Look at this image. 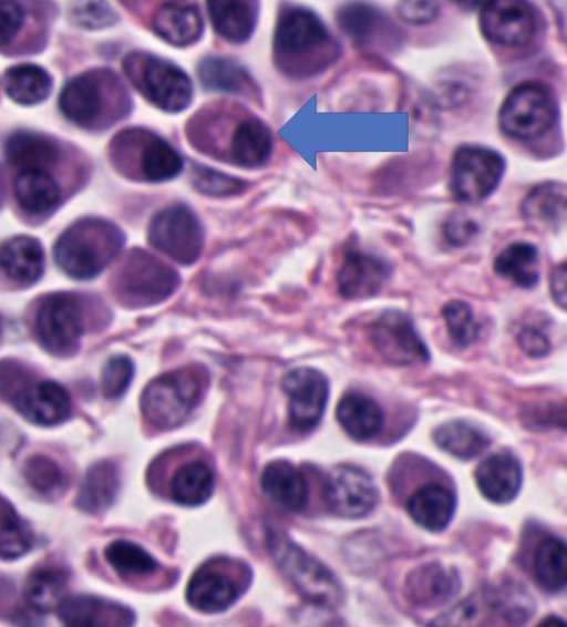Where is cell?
<instances>
[{
    "instance_id": "obj_1",
    "label": "cell",
    "mask_w": 567,
    "mask_h": 627,
    "mask_svg": "<svg viewBox=\"0 0 567 627\" xmlns=\"http://www.w3.org/2000/svg\"><path fill=\"white\" fill-rule=\"evenodd\" d=\"M185 135L198 153L243 169L264 167L274 151L269 125L231 100H216L199 107L186 122Z\"/></svg>"
},
{
    "instance_id": "obj_2",
    "label": "cell",
    "mask_w": 567,
    "mask_h": 627,
    "mask_svg": "<svg viewBox=\"0 0 567 627\" xmlns=\"http://www.w3.org/2000/svg\"><path fill=\"white\" fill-rule=\"evenodd\" d=\"M340 55V45L323 20L311 9L284 3L277 12L271 59L275 68L295 80L322 73Z\"/></svg>"
},
{
    "instance_id": "obj_3",
    "label": "cell",
    "mask_w": 567,
    "mask_h": 627,
    "mask_svg": "<svg viewBox=\"0 0 567 627\" xmlns=\"http://www.w3.org/2000/svg\"><path fill=\"white\" fill-rule=\"evenodd\" d=\"M59 105L74 124L105 130L131 114L133 99L115 72L95 69L71 79L60 93Z\"/></svg>"
},
{
    "instance_id": "obj_4",
    "label": "cell",
    "mask_w": 567,
    "mask_h": 627,
    "mask_svg": "<svg viewBox=\"0 0 567 627\" xmlns=\"http://www.w3.org/2000/svg\"><path fill=\"white\" fill-rule=\"evenodd\" d=\"M109 157L122 176L144 184L169 182L185 166L181 153L165 137L143 126H130L114 135Z\"/></svg>"
},
{
    "instance_id": "obj_5",
    "label": "cell",
    "mask_w": 567,
    "mask_h": 627,
    "mask_svg": "<svg viewBox=\"0 0 567 627\" xmlns=\"http://www.w3.org/2000/svg\"><path fill=\"white\" fill-rule=\"evenodd\" d=\"M124 233L110 220L87 217L66 228L54 245L56 264L71 277L99 275L120 253Z\"/></svg>"
},
{
    "instance_id": "obj_6",
    "label": "cell",
    "mask_w": 567,
    "mask_h": 627,
    "mask_svg": "<svg viewBox=\"0 0 567 627\" xmlns=\"http://www.w3.org/2000/svg\"><path fill=\"white\" fill-rule=\"evenodd\" d=\"M122 70L137 93L162 112H183L193 101L192 79L184 69L164 56L133 50L123 58Z\"/></svg>"
},
{
    "instance_id": "obj_7",
    "label": "cell",
    "mask_w": 567,
    "mask_h": 627,
    "mask_svg": "<svg viewBox=\"0 0 567 627\" xmlns=\"http://www.w3.org/2000/svg\"><path fill=\"white\" fill-rule=\"evenodd\" d=\"M207 384V370L199 364L161 374L144 388L140 401L142 414L157 429H173L198 405Z\"/></svg>"
},
{
    "instance_id": "obj_8",
    "label": "cell",
    "mask_w": 567,
    "mask_h": 627,
    "mask_svg": "<svg viewBox=\"0 0 567 627\" xmlns=\"http://www.w3.org/2000/svg\"><path fill=\"white\" fill-rule=\"evenodd\" d=\"M267 543L279 569L307 600L330 608L342 602L343 590L333 573L285 533L269 528Z\"/></svg>"
},
{
    "instance_id": "obj_9",
    "label": "cell",
    "mask_w": 567,
    "mask_h": 627,
    "mask_svg": "<svg viewBox=\"0 0 567 627\" xmlns=\"http://www.w3.org/2000/svg\"><path fill=\"white\" fill-rule=\"evenodd\" d=\"M558 103L546 83L525 81L504 97L497 114L501 131L517 141H533L557 122Z\"/></svg>"
},
{
    "instance_id": "obj_10",
    "label": "cell",
    "mask_w": 567,
    "mask_h": 627,
    "mask_svg": "<svg viewBox=\"0 0 567 627\" xmlns=\"http://www.w3.org/2000/svg\"><path fill=\"white\" fill-rule=\"evenodd\" d=\"M505 160L494 148L480 144H462L453 152L447 187L461 203L486 199L498 186L505 172Z\"/></svg>"
},
{
    "instance_id": "obj_11",
    "label": "cell",
    "mask_w": 567,
    "mask_h": 627,
    "mask_svg": "<svg viewBox=\"0 0 567 627\" xmlns=\"http://www.w3.org/2000/svg\"><path fill=\"white\" fill-rule=\"evenodd\" d=\"M250 578V569L243 562L228 558L207 561L189 578L186 600L202 613L224 611L239 599Z\"/></svg>"
},
{
    "instance_id": "obj_12",
    "label": "cell",
    "mask_w": 567,
    "mask_h": 627,
    "mask_svg": "<svg viewBox=\"0 0 567 627\" xmlns=\"http://www.w3.org/2000/svg\"><path fill=\"white\" fill-rule=\"evenodd\" d=\"M179 281V275L168 264L136 248L127 254L121 266L116 289L126 304L145 307L168 298Z\"/></svg>"
},
{
    "instance_id": "obj_13",
    "label": "cell",
    "mask_w": 567,
    "mask_h": 627,
    "mask_svg": "<svg viewBox=\"0 0 567 627\" xmlns=\"http://www.w3.org/2000/svg\"><path fill=\"white\" fill-rule=\"evenodd\" d=\"M204 236L198 216L183 204L163 207L153 215L147 227L150 245L181 265L197 260Z\"/></svg>"
},
{
    "instance_id": "obj_14",
    "label": "cell",
    "mask_w": 567,
    "mask_h": 627,
    "mask_svg": "<svg viewBox=\"0 0 567 627\" xmlns=\"http://www.w3.org/2000/svg\"><path fill=\"white\" fill-rule=\"evenodd\" d=\"M478 27L489 43L507 49L528 47L538 35L536 8L520 0H493L481 6Z\"/></svg>"
},
{
    "instance_id": "obj_15",
    "label": "cell",
    "mask_w": 567,
    "mask_h": 627,
    "mask_svg": "<svg viewBox=\"0 0 567 627\" xmlns=\"http://www.w3.org/2000/svg\"><path fill=\"white\" fill-rule=\"evenodd\" d=\"M370 340L381 358L395 366L423 363L430 358L410 317L398 310L384 311L373 320Z\"/></svg>"
},
{
    "instance_id": "obj_16",
    "label": "cell",
    "mask_w": 567,
    "mask_h": 627,
    "mask_svg": "<svg viewBox=\"0 0 567 627\" xmlns=\"http://www.w3.org/2000/svg\"><path fill=\"white\" fill-rule=\"evenodd\" d=\"M323 498L333 514L344 518H360L375 507L379 495L367 472L353 465H339L326 476Z\"/></svg>"
},
{
    "instance_id": "obj_17",
    "label": "cell",
    "mask_w": 567,
    "mask_h": 627,
    "mask_svg": "<svg viewBox=\"0 0 567 627\" xmlns=\"http://www.w3.org/2000/svg\"><path fill=\"white\" fill-rule=\"evenodd\" d=\"M281 388L289 398L288 420L298 432H309L320 422L329 395L326 377L312 368H296L282 378Z\"/></svg>"
},
{
    "instance_id": "obj_18",
    "label": "cell",
    "mask_w": 567,
    "mask_h": 627,
    "mask_svg": "<svg viewBox=\"0 0 567 627\" xmlns=\"http://www.w3.org/2000/svg\"><path fill=\"white\" fill-rule=\"evenodd\" d=\"M35 332L50 352L71 353L82 332V315L76 300L63 294L47 297L37 311Z\"/></svg>"
},
{
    "instance_id": "obj_19",
    "label": "cell",
    "mask_w": 567,
    "mask_h": 627,
    "mask_svg": "<svg viewBox=\"0 0 567 627\" xmlns=\"http://www.w3.org/2000/svg\"><path fill=\"white\" fill-rule=\"evenodd\" d=\"M196 74L208 92L239 96L257 104L262 102L261 89L250 71L230 56L210 54L202 58Z\"/></svg>"
},
{
    "instance_id": "obj_20",
    "label": "cell",
    "mask_w": 567,
    "mask_h": 627,
    "mask_svg": "<svg viewBox=\"0 0 567 627\" xmlns=\"http://www.w3.org/2000/svg\"><path fill=\"white\" fill-rule=\"evenodd\" d=\"M391 275L386 260L355 246L344 250L338 273V289L347 299H361L377 294Z\"/></svg>"
},
{
    "instance_id": "obj_21",
    "label": "cell",
    "mask_w": 567,
    "mask_h": 627,
    "mask_svg": "<svg viewBox=\"0 0 567 627\" xmlns=\"http://www.w3.org/2000/svg\"><path fill=\"white\" fill-rule=\"evenodd\" d=\"M151 31L165 43L187 48L198 42L205 23L199 7L189 1H165L150 16Z\"/></svg>"
},
{
    "instance_id": "obj_22",
    "label": "cell",
    "mask_w": 567,
    "mask_h": 627,
    "mask_svg": "<svg viewBox=\"0 0 567 627\" xmlns=\"http://www.w3.org/2000/svg\"><path fill=\"white\" fill-rule=\"evenodd\" d=\"M19 413L32 423L51 426L66 420L71 400L66 390L54 381H40L23 388L14 399Z\"/></svg>"
},
{
    "instance_id": "obj_23",
    "label": "cell",
    "mask_w": 567,
    "mask_h": 627,
    "mask_svg": "<svg viewBox=\"0 0 567 627\" xmlns=\"http://www.w3.org/2000/svg\"><path fill=\"white\" fill-rule=\"evenodd\" d=\"M474 479L480 493L489 502L506 504L518 494L523 470L518 459L507 452L494 453L475 469Z\"/></svg>"
},
{
    "instance_id": "obj_24",
    "label": "cell",
    "mask_w": 567,
    "mask_h": 627,
    "mask_svg": "<svg viewBox=\"0 0 567 627\" xmlns=\"http://www.w3.org/2000/svg\"><path fill=\"white\" fill-rule=\"evenodd\" d=\"M456 571L437 562L423 564L411 571L405 579L408 598L419 607H439L447 603L458 590Z\"/></svg>"
},
{
    "instance_id": "obj_25",
    "label": "cell",
    "mask_w": 567,
    "mask_h": 627,
    "mask_svg": "<svg viewBox=\"0 0 567 627\" xmlns=\"http://www.w3.org/2000/svg\"><path fill=\"white\" fill-rule=\"evenodd\" d=\"M207 14L215 33L233 44L251 39L260 17V2L251 0H210Z\"/></svg>"
},
{
    "instance_id": "obj_26",
    "label": "cell",
    "mask_w": 567,
    "mask_h": 627,
    "mask_svg": "<svg viewBox=\"0 0 567 627\" xmlns=\"http://www.w3.org/2000/svg\"><path fill=\"white\" fill-rule=\"evenodd\" d=\"M260 487L274 504L289 512L301 511L308 501L306 476L286 460H275L264 467Z\"/></svg>"
},
{
    "instance_id": "obj_27",
    "label": "cell",
    "mask_w": 567,
    "mask_h": 627,
    "mask_svg": "<svg viewBox=\"0 0 567 627\" xmlns=\"http://www.w3.org/2000/svg\"><path fill=\"white\" fill-rule=\"evenodd\" d=\"M59 617L65 626H127L134 623V614L125 606L95 596H76L64 599L59 606Z\"/></svg>"
},
{
    "instance_id": "obj_28",
    "label": "cell",
    "mask_w": 567,
    "mask_h": 627,
    "mask_svg": "<svg viewBox=\"0 0 567 627\" xmlns=\"http://www.w3.org/2000/svg\"><path fill=\"white\" fill-rule=\"evenodd\" d=\"M456 507L453 492L441 484H426L408 500L406 512L415 524L429 532H442L451 523Z\"/></svg>"
},
{
    "instance_id": "obj_29",
    "label": "cell",
    "mask_w": 567,
    "mask_h": 627,
    "mask_svg": "<svg viewBox=\"0 0 567 627\" xmlns=\"http://www.w3.org/2000/svg\"><path fill=\"white\" fill-rule=\"evenodd\" d=\"M566 185L544 182L533 187L520 205L524 219L538 228L557 230L566 219Z\"/></svg>"
},
{
    "instance_id": "obj_30",
    "label": "cell",
    "mask_w": 567,
    "mask_h": 627,
    "mask_svg": "<svg viewBox=\"0 0 567 627\" xmlns=\"http://www.w3.org/2000/svg\"><path fill=\"white\" fill-rule=\"evenodd\" d=\"M336 415L346 433L355 441L374 438L383 425V412L368 395L350 391L339 400Z\"/></svg>"
},
{
    "instance_id": "obj_31",
    "label": "cell",
    "mask_w": 567,
    "mask_h": 627,
    "mask_svg": "<svg viewBox=\"0 0 567 627\" xmlns=\"http://www.w3.org/2000/svg\"><path fill=\"white\" fill-rule=\"evenodd\" d=\"M336 19L343 33L360 48H368L392 30L390 21L377 8L362 2L341 6Z\"/></svg>"
},
{
    "instance_id": "obj_32",
    "label": "cell",
    "mask_w": 567,
    "mask_h": 627,
    "mask_svg": "<svg viewBox=\"0 0 567 627\" xmlns=\"http://www.w3.org/2000/svg\"><path fill=\"white\" fill-rule=\"evenodd\" d=\"M41 244L30 236H14L0 244V268L13 280L33 282L43 271Z\"/></svg>"
},
{
    "instance_id": "obj_33",
    "label": "cell",
    "mask_w": 567,
    "mask_h": 627,
    "mask_svg": "<svg viewBox=\"0 0 567 627\" xmlns=\"http://www.w3.org/2000/svg\"><path fill=\"white\" fill-rule=\"evenodd\" d=\"M13 192L20 207L35 215L48 213L60 199L56 181L40 168L20 171L13 181Z\"/></svg>"
},
{
    "instance_id": "obj_34",
    "label": "cell",
    "mask_w": 567,
    "mask_h": 627,
    "mask_svg": "<svg viewBox=\"0 0 567 627\" xmlns=\"http://www.w3.org/2000/svg\"><path fill=\"white\" fill-rule=\"evenodd\" d=\"M120 487L116 465L110 461L93 464L81 483L76 504L91 514L105 511L115 500Z\"/></svg>"
},
{
    "instance_id": "obj_35",
    "label": "cell",
    "mask_w": 567,
    "mask_h": 627,
    "mask_svg": "<svg viewBox=\"0 0 567 627\" xmlns=\"http://www.w3.org/2000/svg\"><path fill=\"white\" fill-rule=\"evenodd\" d=\"M214 481V473L206 462L202 460L186 462L177 467L172 476L171 498L184 506L202 505L212 496Z\"/></svg>"
},
{
    "instance_id": "obj_36",
    "label": "cell",
    "mask_w": 567,
    "mask_h": 627,
    "mask_svg": "<svg viewBox=\"0 0 567 627\" xmlns=\"http://www.w3.org/2000/svg\"><path fill=\"white\" fill-rule=\"evenodd\" d=\"M4 154L12 165L22 169H48L56 163L58 146L48 137L31 133L17 132L8 137Z\"/></svg>"
},
{
    "instance_id": "obj_37",
    "label": "cell",
    "mask_w": 567,
    "mask_h": 627,
    "mask_svg": "<svg viewBox=\"0 0 567 627\" xmlns=\"http://www.w3.org/2000/svg\"><path fill=\"white\" fill-rule=\"evenodd\" d=\"M3 88L18 104L33 105L44 101L52 89V78L42 66L32 63L13 65L4 72Z\"/></svg>"
},
{
    "instance_id": "obj_38",
    "label": "cell",
    "mask_w": 567,
    "mask_h": 627,
    "mask_svg": "<svg viewBox=\"0 0 567 627\" xmlns=\"http://www.w3.org/2000/svg\"><path fill=\"white\" fill-rule=\"evenodd\" d=\"M433 438L440 449L460 460H472L489 444L488 435L476 425L453 420L439 425Z\"/></svg>"
},
{
    "instance_id": "obj_39",
    "label": "cell",
    "mask_w": 567,
    "mask_h": 627,
    "mask_svg": "<svg viewBox=\"0 0 567 627\" xmlns=\"http://www.w3.org/2000/svg\"><path fill=\"white\" fill-rule=\"evenodd\" d=\"M68 587V574L58 566L34 569L23 587L25 602L35 610L45 613L60 606Z\"/></svg>"
},
{
    "instance_id": "obj_40",
    "label": "cell",
    "mask_w": 567,
    "mask_h": 627,
    "mask_svg": "<svg viewBox=\"0 0 567 627\" xmlns=\"http://www.w3.org/2000/svg\"><path fill=\"white\" fill-rule=\"evenodd\" d=\"M494 269L522 288L534 287L539 278L538 250L528 241H513L497 255Z\"/></svg>"
},
{
    "instance_id": "obj_41",
    "label": "cell",
    "mask_w": 567,
    "mask_h": 627,
    "mask_svg": "<svg viewBox=\"0 0 567 627\" xmlns=\"http://www.w3.org/2000/svg\"><path fill=\"white\" fill-rule=\"evenodd\" d=\"M534 573L539 585L558 593L567 580V548L563 539L550 536L540 542L534 554Z\"/></svg>"
},
{
    "instance_id": "obj_42",
    "label": "cell",
    "mask_w": 567,
    "mask_h": 627,
    "mask_svg": "<svg viewBox=\"0 0 567 627\" xmlns=\"http://www.w3.org/2000/svg\"><path fill=\"white\" fill-rule=\"evenodd\" d=\"M104 556L111 567L122 577H140L153 574L158 563L136 543L117 539L104 549Z\"/></svg>"
},
{
    "instance_id": "obj_43",
    "label": "cell",
    "mask_w": 567,
    "mask_h": 627,
    "mask_svg": "<svg viewBox=\"0 0 567 627\" xmlns=\"http://www.w3.org/2000/svg\"><path fill=\"white\" fill-rule=\"evenodd\" d=\"M33 535L10 502L0 495V557L14 559L30 551Z\"/></svg>"
},
{
    "instance_id": "obj_44",
    "label": "cell",
    "mask_w": 567,
    "mask_h": 627,
    "mask_svg": "<svg viewBox=\"0 0 567 627\" xmlns=\"http://www.w3.org/2000/svg\"><path fill=\"white\" fill-rule=\"evenodd\" d=\"M188 177L195 191L215 198L237 196L248 187L245 179L199 162L189 164Z\"/></svg>"
},
{
    "instance_id": "obj_45",
    "label": "cell",
    "mask_w": 567,
    "mask_h": 627,
    "mask_svg": "<svg viewBox=\"0 0 567 627\" xmlns=\"http://www.w3.org/2000/svg\"><path fill=\"white\" fill-rule=\"evenodd\" d=\"M489 609L512 624H522L533 614V598L519 585L504 583L484 596Z\"/></svg>"
},
{
    "instance_id": "obj_46",
    "label": "cell",
    "mask_w": 567,
    "mask_h": 627,
    "mask_svg": "<svg viewBox=\"0 0 567 627\" xmlns=\"http://www.w3.org/2000/svg\"><path fill=\"white\" fill-rule=\"evenodd\" d=\"M23 475L29 485L45 496L59 494L64 486L60 466L45 455H33L23 465Z\"/></svg>"
},
{
    "instance_id": "obj_47",
    "label": "cell",
    "mask_w": 567,
    "mask_h": 627,
    "mask_svg": "<svg viewBox=\"0 0 567 627\" xmlns=\"http://www.w3.org/2000/svg\"><path fill=\"white\" fill-rule=\"evenodd\" d=\"M451 340L461 348L474 343L478 337V323L473 317L471 307L461 300H452L442 309Z\"/></svg>"
},
{
    "instance_id": "obj_48",
    "label": "cell",
    "mask_w": 567,
    "mask_h": 627,
    "mask_svg": "<svg viewBox=\"0 0 567 627\" xmlns=\"http://www.w3.org/2000/svg\"><path fill=\"white\" fill-rule=\"evenodd\" d=\"M134 374V364L126 356H115L105 363L101 388L104 397L115 399L121 397L128 388Z\"/></svg>"
},
{
    "instance_id": "obj_49",
    "label": "cell",
    "mask_w": 567,
    "mask_h": 627,
    "mask_svg": "<svg viewBox=\"0 0 567 627\" xmlns=\"http://www.w3.org/2000/svg\"><path fill=\"white\" fill-rule=\"evenodd\" d=\"M75 22L87 29H102L115 24L120 17L106 2H78L72 9Z\"/></svg>"
},
{
    "instance_id": "obj_50",
    "label": "cell",
    "mask_w": 567,
    "mask_h": 627,
    "mask_svg": "<svg viewBox=\"0 0 567 627\" xmlns=\"http://www.w3.org/2000/svg\"><path fill=\"white\" fill-rule=\"evenodd\" d=\"M398 14L408 23L421 25L434 21L440 13V6L434 1H401L396 6Z\"/></svg>"
},
{
    "instance_id": "obj_51",
    "label": "cell",
    "mask_w": 567,
    "mask_h": 627,
    "mask_svg": "<svg viewBox=\"0 0 567 627\" xmlns=\"http://www.w3.org/2000/svg\"><path fill=\"white\" fill-rule=\"evenodd\" d=\"M477 233V224L462 214L451 216L443 225V235L452 246L467 244Z\"/></svg>"
},
{
    "instance_id": "obj_52",
    "label": "cell",
    "mask_w": 567,
    "mask_h": 627,
    "mask_svg": "<svg viewBox=\"0 0 567 627\" xmlns=\"http://www.w3.org/2000/svg\"><path fill=\"white\" fill-rule=\"evenodd\" d=\"M24 22V11L14 1H0V45L10 42Z\"/></svg>"
},
{
    "instance_id": "obj_53",
    "label": "cell",
    "mask_w": 567,
    "mask_h": 627,
    "mask_svg": "<svg viewBox=\"0 0 567 627\" xmlns=\"http://www.w3.org/2000/svg\"><path fill=\"white\" fill-rule=\"evenodd\" d=\"M517 342L522 350L529 357L540 358L550 350V343L546 335L536 327H525L517 336Z\"/></svg>"
},
{
    "instance_id": "obj_54",
    "label": "cell",
    "mask_w": 567,
    "mask_h": 627,
    "mask_svg": "<svg viewBox=\"0 0 567 627\" xmlns=\"http://www.w3.org/2000/svg\"><path fill=\"white\" fill-rule=\"evenodd\" d=\"M550 292L555 301L566 307V266L561 264L551 274L550 277Z\"/></svg>"
},
{
    "instance_id": "obj_55",
    "label": "cell",
    "mask_w": 567,
    "mask_h": 627,
    "mask_svg": "<svg viewBox=\"0 0 567 627\" xmlns=\"http://www.w3.org/2000/svg\"><path fill=\"white\" fill-rule=\"evenodd\" d=\"M540 626H563L565 627V621H563L560 618L556 617V616H548L546 617L540 624Z\"/></svg>"
}]
</instances>
